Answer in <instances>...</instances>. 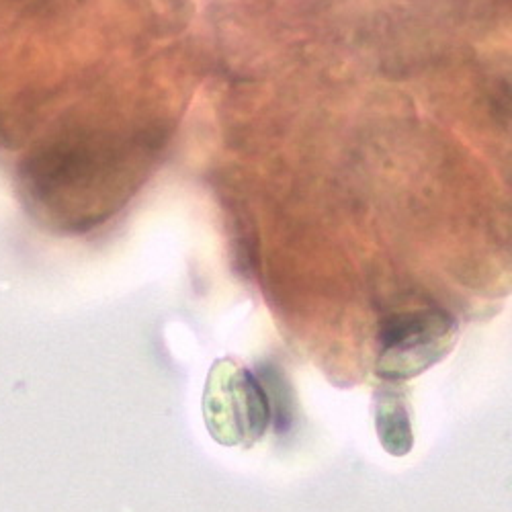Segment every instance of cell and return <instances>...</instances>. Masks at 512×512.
Here are the masks:
<instances>
[{
    "label": "cell",
    "mask_w": 512,
    "mask_h": 512,
    "mask_svg": "<svg viewBox=\"0 0 512 512\" xmlns=\"http://www.w3.org/2000/svg\"><path fill=\"white\" fill-rule=\"evenodd\" d=\"M201 408L209 435L222 447H254L273 418L259 377L232 357H220L209 367Z\"/></svg>",
    "instance_id": "obj_1"
},
{
    "label": "cell",
    "mask_w": 512,
    "mask_h": 512,
    "mask_svg": "<svg viewBox=\"0 0 512 512\" xmlns=\"http://www.w3.org/2000/svg\"><path fill=\"white\" fill-rule=\"evenodd\" d=\"M459 324L439 308L388 318L379 332L375 373L388 381H406L441 363L457 345Z\"/></svg>",
    "instance_id": "obj_2"
},
{
    "label": "cell",
    "mask_w": 512,
    "mask_h": 512,
    "mask_svg": "<svg viewBox=\"0 0 512 512\" xmlns=\"http://www.w3.org/2000/svg\"><path fill=\"white\" fill-rule=\"evenodd\" d=\"M375 429L377 437L390 455L404 457L414 447L412 422L404 398L390 388L377 392L375 398Z\"/></svg>",
    "instance_id": "obj_3"
}]
</instances>
